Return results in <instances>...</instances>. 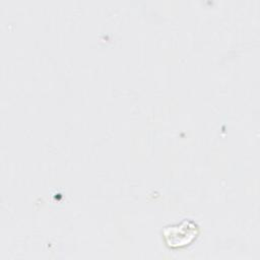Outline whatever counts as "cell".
<instances>
[{"label": "cell", "instance_id": "cell-1", "mask_svg": "<svg viewBox=\"0 0 260 260\" xmlns=\"http://www.w3.org/2000/svg\"><path fill=\"white\" fill-rule=\"evenodd\" d=\"M199 234L198 225L189 219H184L178 224L167 226L164 230V240L170 248H182L191 244Z\"/></svg>", "mask_w": 260, "mask_h": 260}]
</instances>
